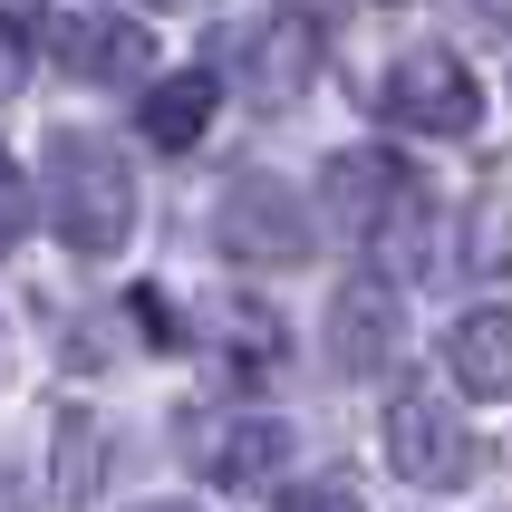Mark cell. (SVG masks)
I'll use <instances>...</instances> for the list:
<instances>
[{"label": "cell", "mask_w": 512, "mask_h": 512, "mask_svg": "<svg viewBox=\"0 0 512 512\" xmlns=\"http://www.w3.org/2000/svg\"><path fill=\"white\" fill-rule=\"evenodd\" d=\"M97 445H107V426L68 406V416H58V503H87V493H97V474H107Z\"/></svg>", "instance_id": "obj_12"}, {"label": "cell", "mask_w": 512, "mask_h": 512, "mask_svg": "<svg viewBox=\"0 0 512 512\" xmlns=\"http://www.w3.org/2000/svg\"><path fill=\"white\" fill-rule=\"evenodd\" d=\"M20 232H29V194H20V174L0 165V252H10Z\"/></svg>", "instance_id": "obj_15"}, {"label": "cell", "mask_w": 512, "mask_h": 512, "mask_svg": "<svg viewBox=\"0 0 512 512\" xmlns=\"http://www.w3.org/2000/svg\"><path fill=\"white\" fill-rule=\"evenodd\" d=\"M20 78H29V20L0 10V97H20Z\"/></svg>", "instance_id": "obj_14"}, {"label": "cell", "mask_w": 512, "mask_h": 512, "mask_svg": "<svg viewBox=\"0 0 512 512\" xmlns=\"http://www.w3.org/2000/svg\"><path fill=\"white\" fill-rule=\"evenodd\" d=\"M445 377H455L464 397H512V310H464L445 329Z\"/></svg>", "instance_id": "obj_11"}, {"label": "cell", "mask_w": 512, "mask_h": 512, "mask_svg": "<svg viewBox=\"0 0 512 512\" xmlns=\"http://www.w3.org/2000/svg\"><path fill=\"white\" fill-rule=\"evenodd\" d=\"M290 455H300V435H290L281 416H232V426L203 435L194 474H203V484H223V493H261V484H281Z\"/></svg>", "instance_id": "obj_9"}, {"label": "cell", "mask_w": 512, "mask_h": 512, "mask_svg": "<svg viewBox=\"0 0 512 512\" xmlns=\"http://www.w3.org/2000/svg\"><path fill=\"white\" fill-rule=\"evenodd\" d=\"M271 512H368V493L348 484V474H310V484H281Z\"/></svg>", "instance_id": "obj_13"}, {"label": "cell", "mask_w": 512, "mask_h": 512, "mask_svg": "<svg viewBox=\"0 0 512 512\" xmlns=\"http://www.w3.org/2000/svg\"><path fill=\"white\" fill-rule=\"evenodd\" d=\"M455 10H464L474 29H512V0H455Z\"/></svg>", "instance_id": "obj_16"}, {"label": "cell", "mask_w": 512, "mask_h": 512, "mask_svg": "<svg viewBox=\"0 0 512 512\" xmlns=\"http://www.w3.org/2000/svg\"><path fill=\"white\" fill-rule=\"evenodd\" d=\"M387 464H397L416 493H464L484 474V435L464 426V406L445 387H406L387 406Z\"/></svg>", "instance_id": "obj_2"}, {"label": "cell", "mask_w": 512, "mask_h": 512, "mask_svg": "<svg viewBox=\"0 0 512 512\" xmlns=\"http://www.w3.org/2000/svg\"><path fill=\"white\" fill-rule=\"evenodd\" d=\"M397 348H406V310H397L387 281H348L329 300V368L339 377H377Z\"/></svg>", "instance_id": "obj_8"}, {"label": "cell", "mask_w": 512, "mask_h": 512, "mask_svg": "<svg viewBox=\"0 0 512 512\" xmlns=\"http://www.w3.org/2000/svg\"><path fill=\"white\" fill-rule=\"evenodd\" d=\"M213 107H223V68H165V78L145 87V107H136V136L155 155H194Z\"/></svg>", "instance_id": "obj_10"}, {"label": "cell", "mask_w": 512, "mask_h": 512, "mask_svg": "<svg viewBox=\"0 0 512 512\" xmlns=\"http://www.w3.org/2000/svg\"><path fill=\"white\" fill-rule=\"evenodd\" d=\"M319 20L310 10H271V20H252L242 39H232V97L242 107H261V116H281V107H300L319 87Z\"/></svg>", "instance_id": "obj_4"}, {"label": "cell", "mask_w": 512, "mask_h": 512, "mask_svg": "<svg viewBox=\"0 0 512 512\" xmlns=\"http://www.w3.org/2000/svg\"><path fill=\"white\" fill-rule=\"evenodd\" d=\"M223 252L242 261H300L310 252V203L290 194V184H271V174H242L223 194Z\"/></svg>", "instance_id": "obj_6"}, {"label": "cell", "mask_w": 512, "mask_h": 512, "mask_svg": "<svg viewBox=\"0 0 512 512\" xmlns=\"http://www.w3.org/2000/svg\"><path fill=\"white\" fill-rule=\"evenodd\" d=\"M58 58H68V78L87 87H126L155 68V39H145V20H107V10H58L49 20Z\"/></svg>", "instance_id": "obj_7"}, {"label": "cell", "mask_w": 512, "mask_h": 512, "mask_svg": "<svg viewBox=\"0 0 512 512\" xmlns=\"http://www.w3.org/2000/svg\"><path fill=\"white\" fill-rule=\"evenodd\" d=\"M136 512H194V503H136Z\"/></svg>", "instance_id": "obj_18"}, {"label": "cell", "mask_w": 512, "mask_h": 512, "mask_svg": "<svg viewBox=\"0 0 512 512\" xmlns=\"http://www.w3.org/2000/svg\"><path fill=\"white\" fill-rule=\"evenodd\" d=\"M116 10H155V20H184V10H203V0H116Z\"/></svg>", "instance_id": "obj_17"}, {"label": "cell", "mask_w": 512, "mask_h": 512, "mask_svg": "<svg viewBox=\"0 0 512 512\" xmlns=\"http://www.w3.org/2000/svg\"><path fill=\"white\" fill-rule=\"evenodd\" d=\"M39 194H49V232L78 261H116L126 252V232H136V174H126V155H116L107 136L58 126L49 165H39Z\"/></svg>", "instance_id": "obj_1"}, {"label": "cell", "mask_w": 512, "mask_h": 512, "mask_svg": "<svg viewBox=\"0 0 512 512\" xmlns=\"http://www.w3.org/2000/svg\"><path fill=\"white\" fill-rule=\"evenodd\" d=\"M377 116L406 126V136H474L484 126V87H474V68L455 49H406L377 78Z\"/></svg>", "instance_id": "obj_3"}, {"label": "cell", "mask_w": 512, "mask_h": 512, "mask_svg": "<svg viewBox=\"0 0 512 512\" xmlns=\"http://www.w3.org/2000/svg\"><path fill=\"white\" fill-rule=\"evenodd\" d=\"M416 203H426V184H416V165L387 155V145H348V155L319 165V213H329L348 242H377V232L397 223V213H416Z\"/></svg>", "instance_id": "obj_5"}]
</instances>
